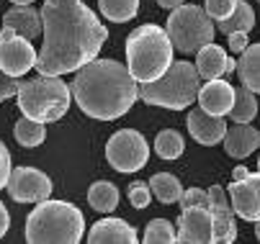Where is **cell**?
Instances as JSON below:
<instances>
[{
    "mask_svg": "<svg viewBox=\"0 0 260 244\" xmlns=\"http://www.w3.org/2000/svg\"><path fill=\"white\" fill-rule=\"evenodd\" d=\"M44 44L36 57L39 75H67L93 62L106 39L108 28L83 0H44Z\"/></svg>",
    "mask_w": 260,
    "mask_h": 244,
    "instance_id": "1",
    "label": "cell"
},
{
    "mask_svg": "<svg viewBox=\"0 0 260 244\" xmlns=\"http://www.w3.org/2000/svg\"><path fill=\"white\" fill-rule=\"evenodd\" d=\"M70 88L78 108L95 121H116L139 100V83L116 59L95 57L78 69Z\"/></svg>",
    "mask_w": 260,
    "mask_h": 244,
    "instance_id": "2",
    "label": "cell"
},
{
    "mask_svg": "<svg viewBox=\"0 0 260 244\" xmlns=\"http://www.w3.org/2000/svg\"><path fill=\"white\" fill-rule=\"evenodd\" d=\"M173 39L168 28L144 23L126 36V67L139 85L162 77L173 64Z\"/></svg>",
    "mask_w": 260,
    "mask_h": 244,
    "instance_id": "3",
    "label": "cell"
},
{
    "mask_svg": "<svg viewBox=\"0 0 260 244\" xmlns=\"http://www.w3.org/2000/svg\"><path fill=\"white\" fill-rule=\"evenodd\" d=\"M85 236V216L64 200H42L26 219V241L31 244H78Z\"/></svg>",
    "mask_w": 260,
    "mask_h": 244,
    "instance_id": "4",
    "label": "cell"
},
{
    "mask_svg": "<svg viewBox=\"0 0 260 244\" xmlns=\"http://www.w3.org/2000/svg\"><path fill=\"white\" fill-rule=\"evenodd\" d=\"M199 90H201V75L196 64L180 59L170 64V69L162 77L139 85V100H144L147 106L183 111L193 106V100H199Z\"/></svg>",
    "mask_w": 260,
    "mask_h": 244,
    "instance_id": "5",
    "label": "cell"
},
{
    "mask_svg": "<svg viewBox=\"0 0 260 244\" xmlns=\"http://www.w3.org/2000/svg\"><path fill=\"white\" fill-rule=\"evenodd\" d=\"M16 98L23 116L42 124H54L70 111L72 88L59 80V75H39L34 80H23Z\"/></svg>",
    "mask_w": 260,
    "mask_h": 244,
    "instance_id": "6",
    "label": "cell"
},
{
    "mask_svg": "<svg viewBox=\"0 0 260 244\" xmlns=\"http://www.w3.org/2000/svg\"><path fill=\"white\" fill-rule=\"evenodd\" d=\"M165 28L173 39V47L183 54H196L216 36V21L206 13V8L199 6H180L170 11Z\"/></svg>",
    "mask_w": 260,
    "mask_h": 244,
    "instance_id": "7",
    "label": "cell"
},
{
    "mask_svg": "<svg viewBox=\"0 0 260 244\" xmlns=\"http://www.w3.org/2000/svg\"><path fill=\"white\" fill-rule=\"evenodd\" d=\"M106 159L116 172H139L150 159V144L134 129H121L108 139Z\"/></svg>",
    "mask_w": 260,
    "mask_h": 244,
    "instance_id": "8",
    "label": "cell"
},
{
    "mask_svg": "<svg viewBox=\"0 0 260 244\" xmlns=\"http://www.w3.org/2000/svg\"><path fill=\"white\" fill-rule=\"evenodd\" d=\"M36 57H39V52L31 47V39L3 26V33H0V72L21 77L31 67H36Z\"/></svg>",
    "mask_w": 260,
    "mask_h": 244,
    "instance_id": "9",
    "label": "cell"
},
{
    "mask_svg": "<svg viewBox=\"0 0 260 244\" xmlns=\"http://www.w3.org/2000/svg\"><path fill=\"white\" fill-rule=\"evenodd\" d=\"M175 229H178V241L183 244H214L216 231H214V214H211L209 198L204 203L180 208Z\"/></svg>",
    "mask_w": 260,
    "mask_h": 244,
    "instance_id": "10",
    "label": "cell"
},
{
    "mask_svg": "<svg viewBox=\"0 0 260 244\" xmlns=\"http://www.w3.org/2000/svg\"><path fill=\"white\" fill-rule=\"evenodd\" d=\"M6 190L16 203H42L52 195L54 185L47 172L36 167H13Z\"/></svg>",
    "mask_w": 260,
    "mask_h": 244,
    "instance_id": "11",
    "label": "cell"
},
{
    "mask_svg": "<svg viewBox=\"0 0 260 244\" xmlns=\"http://www.w3.org/2000/svg\"><path fill=\"white\" fill-rule=\"evenodd\" d=\"M230 203L235 214L245 221H260V170L232 178Z\"/></svg>",
    "mask_w": 260,
    "mask_h": 244,
    "instance_id": "12",
    "label": "cell"
},
{
    "mask_svg": "<svg viewBox=\"0 0 260 244\" xmlns=\"http://www.w3.org/2000/svg\"><path fill=\"white\" fill-rule=\"evenodd\" d=\"M209 206L214 214V244H232L237 239V224H235V208L230 203V193L221 185L209 188Z\"/></svg>",
    "mask_w": 260,
    "mask_h": 244,
    "instance_id": "13",
    "label": "cell"
},
{
    "mask_svg": "<svg viewBox=\"0 0 260 244\" xmlns=\"http://www.w3.org/2000/svg\"><path fill=\"white\" fill-rule=\"evenodd\" d=\"M185 124H188V134L193 136V142H199L204 147H214L219 142H224L227 129H230L224 124V116H214V113L204 111L201 106L188 113Z\"/></svg>",
    "mask_w": 260,
    "mask_h": 244,
    "instance_id": "14",
    "label": "cell"
},
{
    "mask_svg": "<svg viewBox=\"0 0 260 244\" xmlns=\"http://www.w3.org/2000/svg\"><path fill=\"white\" fill-rule=\"evenodd\" d=\"M235 95H237V88H232L227 80H206L199 90V106L214 116H227L235 106Z\"/></svg>",
    "mask_w": 260,
    "mask_h": 244,
    "instance_id": "15",
    "label": "cell"
},
{
    "mask_svg": "<svg viewBox=\"0 0 260 244\" xmlns=\"http://www.w3.org/2000/svg\"><path fill=\"white\" fill-rule=\"evenodd\" d=\"M196 69L204 80H216V77H224L230 72L237 69L235 57H230L219 44H206L204 49L196 52Z\"/></svg>",
    "mask_w": 260,
    "mask_h": 244,
    "instance_id": "16",
    "label": "cell"
},
{
    "mask_svg": "<svg viewBox=\"0 0 260 244\" xmlns=\"http://www.w3.org/2000/svg\"><path fill=\"white\" fill-rule=\"evenodd\" d=\"M88 241L90 244H134L137 241V231L124 219L108 216V219H101V221H95L90 226Z\"/></svg>",
    "mask_w": 260,
    "mask_h": 244,
    "instance_id": "17",
    "label": "cell"
},
{
    "mask_svg": "<svg viewBox=\"0 0 260 244\" xmlns=\"http://www.w3.org/2000/svg\"><path fill=\"white\" fill-rule=\"evenodd\" d=\"M3 26L18 31L26 39H39L44 33V21H42V11H36L31 6H13L3 13Z\"/></svg>",
    "mask_w": 260,
    "mask_h": 244,
    "instance_id": "18",
    "label": "cell"
},
{
    "mask_svg": "<svg viewBox=\"0 0 260 244\" xmlns=\"http://www.w3.org/2000/svg\"><path fill=\"white\" fill-rule=\"evenodd\" d=\"M260 147V131L247 124H232L224 136V152L232 159H245Z\"/></svg>",
    "mask_w": 260,
    "mask_h": 244,
    "instance_id": "19",
    "label": "cell"
},
{
    "mask_svg": "<svg viewBox=\"0 0 260 244\" xmlns=\"http://www.w3.org/2000/svg\"><path fill=\"white\" fill-rule=\"evenodd\" d=\"M237 75L245 88H250L255 95H260V44H250L237 62Z\"/></svg>",
    "mask_w": 260,
    "mask_h": 244,
    "instance_id": "20",
    "label": "cell"
},
{
    "mask_svg": "<svg viewBox=\"0 0 260 244\" xmlns=\"http://www.w3.org/2000/svg\"><path fill=\"white\" fill-rule=\"evenodd\" d=\"M119 188L114 183H108V180H98L90 185L88 190V203L93 211L98 214H114L116 208H119Z\"/></svg>",
    "mask_w": 260,
    "mask_h": 244,
    "instance_id": "21",
    "label": "cell"
},
{
    "mask_svg": "<svg viewBox=\"0 0 260 244\" xmlns=\"http://www.w3.org/2000/svg\"><path fill=\"white\" fill-rule=\"evenodd\" d=\"M150 188H152V195L160 200V203H165V206H170V203H180V198H183V185H180V180L175 178V175H170V172H157V175H152L150 178Z\"/></svg>",
    "mask_w": 260,
    "mask_h": 244,
    "instance_id": "22",
    "label": "cell"
},
{
    "mask_svg": "<svg viewBox=\"0 0 260 244\" xmlns=\"http://www.w3.org/2000/svg\"><path fill=\"white\" fill-rule=\"evenodd\" d=\"M44 126H47V124L34 121V118H28V116L18 118L16 126H13L16 142H18L21 147H26V149H34V147L44 144V139H47V129H44Z\"/></svg>",
    "mask_w": 260,
    "mask_h": 244,
    "instance_id": "23",
    "label": "cell"
},
{
    "mask_svg": "<svg viewBox=\"0 0 260 244\" xmlns=\"http://www.w3.org/2000/svg\"><path fill=\"white\" fill-rule=\"evenodd\" d=\"M257 116V100H255V93L245 85L237 88V95H235V106L230 111V118L232 124H250L252 118Z\"/></svg>",
    "mask_w": 260,
    "mask_h": 244,
    "instance_id": "24",
    "label": "cell"
},
{
    "mask_svg": "<svg viewBox=\"0 0 260 244\" xmlns=\"http://www.w3.org/2000/svg\"><path fill=\"white\" fill-rule=\"evenodd\" d=\"M98 8L111 23H126L139 13V0H98Z\"/></svg>",
    "mask_w": 260,
    "mask_h": 244,
    "instance_id": "25",
    "label": "cell"
},
{
    "mask_svg": "<svg viewBox=\"0 0 260 244\" xmlns=\"http://www.w3.org/2000/svg\"><path fill=\"white\" fill-rule=\"evenodd\" d=\"M252 26H255V11H252L250 3L240 0L237 8H235V13H232L230 18H224V21H219V23H216V31H221V33H232V31H250Z\"/></svg>",
    "mask_w": 260,
    "mask_h": 244,
    "instance_id": "26",
    "label": "cell"
},
{
    "mask_svg": "<svg viewBox=\"0 0 260 244\" xmlns=\"http://www.w3.org/2000/svg\"><path fill=\"white\" fill-rule=\"evenodd\" d=\"M183 149H185V142L175 129H165L155 139V154L160 159H178L183 154Z\"/></svg>",
    "mask_w": 260,
    "mask_h": 244,
    "instance_id": "27",
    "label": "cell"
},
{
    "mask_svg": "<svg viewBox=\"0 0 260 244\" xmlns=\"http://www.w3.org/2000/svg\"><path fill=\"white\" fill-rule=\"evenodd\" d=\"M147 244H173L178 241V229L168 221V219H152L144 226V236Z\"/></svg>",
    "mask_w": 260,
    "mask_h": 244,
    "instance_id": "28",
    "label": "cell"
},
{
    "mask_svg": "<svg viewBox=\"0 0 260 244\" xmlns=\"http://www.w3.org/2000/svg\"><path fill=\"white\" fill-rule=\"evenodd\" d=\"M126 198H129L132 208H137V211L147 208V206H150V200H152V188H150V183H142V180L132 183L129 190H126Z\"/></svg>",
    "mask_w": 260,
    "mask_h": 244,
    "instance_id": "29",
    "label": "cell"
},
{
    "mask_svg": "<svg viewBox=\"0 0 260 244\" xmlns=\"http://www.w3.org/2000/svg\"><path fill=\"white\" fill-rule=\"evenodd\" d=\"M237 3H240V0H204V8L219 23V21H224V18H230L235 13Z\"/></svg>",
    "mask_w": 260,
    "mask_h": 244,
    "instance_id": "30",
    "label": "cell"
},
{
    "mask_svg": "<svg viewBox=\"0 0 260 244\" xmlns=\"http://www.w3.org/2000/svg\"><path fill=\"white\" fill-rule=\"evenodd\" d=\"M11 172H13V162H11V152L8 147L0 142V190H3L11 180Z\"/></svg>",
    "mask_w": 260,
    "mask_h": 244,
    "instance_id": "31",
    "label": "cell"
},
{
    "mask_svg": "<svg viewBox=\"0 0 260 244\" xmlns=\"http://www.w3.org/2000/svg\"><path fill=\"white\" fill-rule=\"evenodd\" d=\"M227 47H230L232 54H242V52L250 47L247 31H232V33H227Z\"/></svg>",
    "mask_w": 260,
    "mask_h": 244,
    "instance_id": "32",
    "label": "cell"
},
{
    "mask_svg": "<svg viewBox=\"0 0 260 244\" xmlns=\"http://www.w3.org/2000/svg\"><path fill=\"white\" fill-rule=\"evenodd\" d=\"M0 85H3V90H0V100H8V98L18 95V90H21V80L11 77L6 72H0Z\"/></svg>",
    "mask_w": 260,
    "mask_h": 244,
    "instance_id": "33",
    "label": "cell"
},
{
    "mask_svg": "<svg viewBox=\"0 0 260 244\" xmlns=\"http://www.w3.org/2000/svg\"><path fill=\"white\" fill-rule=\"evenodd\" d=\"M206 198H209V190H204V188H188V190H183V198H180V208H188V206L204 203Z\"/></svg>",
    "mask_w": 260,
    "mask_h": 244,
    "instance_id": "34",
    "label": "cell"
},
{
    "mask_svg": "<svg viewBox=\"0 0 260 244\" xmlns=\"http://www.w3.org/2000/svg\"><path fill=\"white\" fill-rule=\"evenodd\" d=\"M8 229H11V216H8V208L3 206V200H0V239L6 236Z\"/></svg>",
    "mask_w": 260,
    "mask_h": 244,
    "instance_id": "35",
    "label": "cell"
},
{
    "mask_svg": "<svg viewBox=\"0 0 260 244\" xmlns=\"http://www.w3.org/2000/svg\"><path fill=\"white\" fill-rule=\"evenodd\" d=\"M183 3H185V0H157V6L165 8V11H175V8H180Z\"/></svg>",
    "mask_w": 260,
    "mask_h": 244,
    "instance_id": "36",
    "label": "cell"
},
{
    "mask_svg": "<svg viewBox=\"0 0 260 244\" xmlns=\"http://www.w3.org/2000/svg\"><path fill=\"white\" fill-rule=\"evenodd\" d=\"M8 3H13V6H31V3H36V0H8Z\"/></svg>",
    "mask_w": 260,
    "mask_h": 244,
    "instance_id": "37",
    "label": "cell"
},
{
    "mask_svg": "<svg viewBox=\"0 0 260 244\" xmlns=\"http://www.w3.org/2000/svg\"><path fill=\"white\" fill-rule=\"evenodd\" d=\"M255 236H257V241H260V221H255Z\"/></svg>",
    "mask_w": 260,
    "mask_h": 244,
    "instance_id": "38",
    "label": "cell"
},
{
    "mask_svg": "<svg viewBox=\"0 0 260 244\" xmlns=\"http://www.w3.org/2000/svg\"><path fill=\"white\" fill-rule=\"evenodd\" d=\"M0 33H3V18H0Z\"/></svg>",
    "mask_w": 260,
    "mask_h": 244,
    "instance_id": "39",
    "label": "cell"
},
{
    "mask_svg": "<svg viewBox=\"0 0 260 244\" xmlns=\"http://www.w3.org/2000/svg\"><path fill=\"white\" fill-rule=\"evenodd\" d=\"M257 170H260V157H257Z\"/></svg>",
    "mask_w": 260,
    "mask_h": 244,
    "instance_id": "40",
    "label": "cell"
},
{
    "mask_svg": "<svg viewBox=\"0 0 260 244\" xmlns=\"http://www.w3.org/2000/svg\"><path fill=\"white\" fill-rule=\"evenodd\" d=\"M0 90H3V85H0Z\"/></svg>",
    "mask_w": 260,
    "mask_h": 244,
    "instance_id": "41",
    "label": "cell"
}]
</instances>
